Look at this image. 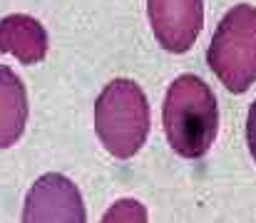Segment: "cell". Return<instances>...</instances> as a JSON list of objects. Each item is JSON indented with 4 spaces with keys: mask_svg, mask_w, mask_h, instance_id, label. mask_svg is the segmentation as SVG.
<instances>
[{
    "mask_svg": "<svg viewBox=\"0 0 256 223\" xmlns=\"http://www.w3.org/2000/svg\"><path fill=\"white\" fill-rule=\"evenodd\" d=\"M100 223H147V208L134 199H120L104 211Z\"/></svg>",
    "mask_w": 256,
    "mask_h": 223,
    "instance_id": "obj_8",
    "label": "cell"
},
{
    "mask_svg": "<svg viewBox=\"0 0 256 223\" xmlns=\"http://www.w3.org/2000/svg\"><path fill=\"white\" fill-rule=\"evenodd\" d=\"M95 132L115 159L134 156L150 134V102L134 80H112L95 102Z\"/></svg>",
    "mask_w": 256,
    "mask_h": 223,
    "instance_id": "obj_2",
    "label": "cell"
},
{
    "mask_svg": "<svg viewBox=\"0 0 256 223\" xmlns=\"http://www.w3.org/2000/svg\"><path fill=\"white\" fill-rule=\"evenodd\" d=\"M164 134L184 159H202L219 132V107L211 87L197 74H179L164 97Z\"/></svg>",
    "mask_w": 256,
    "mask_h": 223,
    "instance_id": "obj_1",
    "label": "cell"
},
{
    "mask_svg": "<svg viewBox=\"0 0 256 223\" xmlns=\"http://www.w3.org/2000/svg\"><path fill=\"white\" fill-rule=\"evenodd\" d=\"M246 144H249V152L256 161V99L249 107V114H246Z\"/></svg>",
    "mask_w": 256,
    "mask_h": 223,
    "instance_id": "obj_9",
    "label": "cell"
},
{
    "mask_svg": "<svg viewBox=\"0 0 256 223\" xmlns=\"http://www.w3.org/2000/svg\"><path fill=\"white\" fill-rule=\"evenodd\" d=\"M206 65L229 92L241 94L256 82V8L234 5L219 20L206 50Z\"/></svg>",
    "mask_w": 256,
    "mask_h": 223,
    "instance_id": "obj_3",
    "label": "cell"
},
{
    "mask_svg": "<svg viewBox=\"0 0 256 223\" xmlns=\"http://www.w3.org/2000/svg\"><path fill=\"white\" fill-rule=\"evenodd\" d=\"M0 52L23 65H35L48 55V32L40 20L15 13L0 20Z\"/></svg>",
    "mask_w": 256,
    "mask_h": 223,
    "instance_id": "obj_6",
    "label": "cell"
},
{
    "mask_svg": "<svg viewBox=\"0 0 256 223\" xmlns=\"http://www.w3.org/2000/svg\"><path fill=\"white\" fill-rule=\"evenodd\" d=\"M23 223H87L80 189L62 174H43L25 196Z\"/></svg>",
    "mask_w": 256,
    "mask_h": 223,
    "instance_id": "obj_4",
    "label": "cell"
},
{
    "mask_svg": "<svg viewBox=\"0 0 256 223\" xmlns=\"http://www.w3.org/2000/svg\"><path fill=\"white\" fill-rule=\"evenodd\" d=\"M27 124V92L18 74L0 65V149L13 146Z\"/></svg>",
    "mask_w": 256,
    "mask_h": 223,
    "instance_id": "obj_7",
    "label": "cell"
},
{
    "mask_svg": "<svg viewBox=\"0 0 256 223\" xmlns=\"http://www.w3.org/2000/svg\"><path fill=\"white\" fill-rule=\"evenodd\" d=\"M147 15L157 43L167 52H187L202 32V0H147Z\"/></svg>",
    "mask_w": 256,
    "mask_h": 223,
    "instance_id": "obj_5",
    "label": "cell"
}]
</instances>
